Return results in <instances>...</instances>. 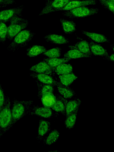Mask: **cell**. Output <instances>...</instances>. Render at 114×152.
Returning a JSON list of instances; mask_svg holds the SVG:
<instances>
[{"instance_id":"ffe728a7","label":"cell","mask_w":114,"mask_h":152,"mask_svg":"<svg viewBox=\"0 0 114 152\" xmlns=\"http://www.w3.org/2000/svg\"><path fill=\"white\" fill-rule=\"evenodd\" d=\"M81 104V101L78 99H72L66 103L65 113L67 116L73 113H76Z\"/></svg>"},{"instance_id":"f546056e","label":"cell","mask_w":114,"mask_h":152,"mask_svg":"<svg viewBox=\"0 0 114 152\" xmlns=\"http://www.w3.org/2000/svg\"><path fill=\"white\" fill-rule=\"evenodd\" d=\"M77 118V114L75 113L67 115L65 121L66 127L69 129L73 128Z\"/></svg>"},{"instance_id":"1f68e13d","label":"cell","mask_w":114,"mask_h":152,"mask_svg":"<svg viewBox=\"0 0 114 152\" xmlns=\"http://www.w3.org/2000/svg\"><path fill=\"white\" fill-rule=\"evenodd\" d=\"M100 5L106 10L114 13V1L109 0H98Z\"/></svg>"},{"instance_id":"4316f807","label":"cell","mask_w":114,"mask_h":152,"mask_svg":"<svg viewBox=\"0 0 114 152\" xmlns=\"http://www.w3.org/2000/svg\"><path fill=\"white\" fill-rule=\"evenodd\" d=\"M54 70L55 72L58 75L72 72L73 68L70 64L63 63L56 67Z\"/></svg>"},{"instance_id":"f1b7e54d","label":"cell","mask_w":114,"mask_h":152,"mask_svg":"<svg viewBox=\"0 0 114 152\" xmlns=\"http://www.w3.org/2000/svg\"><path fill=\"white\" fill-rule=\"evenodd\" d=\"M61 49L60 47L54 48L48 50L41 54L49 58L59 57L61 55Z\"/></svg>"},{"instance_id":"8992f818","label":"cell","mask_w":114,"mask_h":152,"mask_svg":"<svg viewBox=\"0 0 114 152\" xmlns=\"http://www.w3.org/2000/svg\"><path fill=\"white\" fill-rule=\"evenodd\" d=\"M72 0H45V6L39 14V16L60 11L70 1Z\"/></svg>"},{"instance_id":"7c38bea8","label":"cell","mask_w":114,"mask_h":152,"mask_svg":"<svg viewBox=\"0 0 114 152\" xmlns=\"http://www.w3.org/2000/svg\"><path fill=\"white\" fill-rule=\"evenodd\" d=\"M50 123L48 121L43 119L39 121L38 135L36 137L37 142L42 141L45 136L50 130Z\"/></svg>"},{"instance_id":"8fae6325","label":"cell","mask_w":114,"mask_h":152,"mask_svg":"<svg viewBox=\"0 0 114 152\" xmlns=\"http://www.w3.org/2000/svg\"><path fill=\"white\" fill-rule=\"evenodd\" d=\"M29 75L32 78L41 83L52 85L54 87L57 86L58 81L50 75L32 72L29 73Z\"/></svg>"},{"instance_id":"5bb4252c","label":"cell","mask_w":114,"mask_h":152,"mask_svg":"<svg viewBox=\"0 0 114 152\" xmlns=\"http://www.w3.org/2000/svg\"><path fill=\"white\" fill-rule=\"evenodd\" d=\"M62 30L67 34H71L76 31V24L72 19L61 18L60 19Z\"/></svg>"},{"instance_id":"ac0fdd59","label":"cell","mask_w":114,"mask_h":152,"mask_svg":"<svg viewBox=\"0 0 114 152\" xmlns=\"http://www.w3.org/2000/svg\"><path fill=\"white\" fill-rule=\"evenodd\" d=\"M89 45L91 53L95 56L105 57L109 56L108 53L104 48L100 45L90 40Z\"/></svg>"},{"instance_id":"277c9868","label":"cell","mask_w":114,"mask_h":152,"mask_svg":"<svg viewBox=\"0 0 114 152\" xmlns=\"http://www.w3.org/2000/svg\"><path fill=\"white\" fill-rule=\"evenodd\" d=\"M99 11L98 8L81 7L64 11L62 15L71 19L81 18L96 15Z\"/></svg>"},{"instance_id":"cb8c5ba5","label":"cell","mask_w":114,"mask_h":152,"mask_svg":"<svg viewBox=\"0 0 114 152\" xmlns=\"http://www.w3.org/2000/svg\"><path fill=\"white\" fill-rule=\"evenodd\" d=\"M42 105L51 108L56 101V97L53 93H50L42 95L40 99Z\"/></svg>"},{"instance_id":"e575fe53","label":"cell","mask_w":114,"mask_h":152,"mask_svg":"<svg viewBox=\"0 0 114 152\" xmlns=\"http://www.w3.org/2000/svg\"><path fill=\"white\" fill-rule=\"evenodd\" d=\"M114 55L113 53L110 56H107L104 57L103 59L104 60H107L108 61L112 62H114Z\"/></svg>"},{"instance_id":"52a82bcc","label":"cell","mask_w":114,"mask_h":152,"mask_svg":"<svg viewBox=\"0 0 114 152\" xmlns=\"http://www.w3.org/2000/svg\"><path fill=\"white\" fill-rule=\"evenodd\" d=\"M27 115H36L45 118H49L52 117L54 114L52 109L50 108L34 105L29 107Z\"/></svg>"},{"instance_id":"d6a6232c","label":"cell","mask_w":114,"mask_h":152,"mask_svg":"<svg viewBox=\"0 0 114 152\" xmlns=\"http://www.w3.org/2000/svg\"><path fill=\"white\" fill-rule=\"evenodd\" d=\"M5 97L4 91L2 89L1 84L0 83V110L3 105Z\"/></svg>"},{"instance_id":"5b68a950","label":"cell","mask_w":114,"mask_h":152,"mask_svg":"<svg viewBox=\"0 0 114 152\" xmlns=\"http://www.w3.org/2000/svg\"><path fill=\"white\" fill-rule=\"evenodd\" d=\"M9 22L7 38L10 41L19 32L26 28L29 23L28 20L19 16L13 17Z\"/></svg>"},{"instance_id":"d6986e66","label":"cell","mask_w":114,"mask_h":152,"mask_svg":"<svg viewBox=\"0 0 114 152\" xmlns=\"http://www.w3.org/2000/svg\"><path fill=\"white\" fill-rule=\"evenodd\" d=\"M57 86L60 95L66 99L70 98L75 94L72 89L63 85L59 81H58Z\"/></svg>"},{"instance_id":"7a4b0ae2","label":"cell","mask_w":114,"mask_h":152,"mask_svg":"<svg viewBox=\"0 0 114 152\" xmlns=\"http://www.w3.org/2000/svg\"><path fill=\"white\" fill-rule=\"evenodd\" d=\"M35 33L28 29H23L18 34L7 48L9 51L14 52L27 45Z\"/></svg>"},{"instance_id":"6da1fadb","label":"cell","mask_w":114,"mask_h":152,"mask_svg":"<svg viewBox=\"0 0 114 152\" xmlns=\"http://www.w3.org/2000/svg\"><path fill=\"white\" fill-rule=\"evenodd\" d=\"M11 106L12 119L9 129H11L18 121L27 115V111L33 104L32 100H19L14 98Z\"/></svg>"},{"instance_id":"9c48e42d","label":"cell","mask_w":114,"mask_h":152,"mask_svg":"<svg viewBox=\"0 0 114 152\" xmlns=\"http://www.w3.org/2000/svg\"><path fill=\"white\" fill-rule=\"evenodd\" d=\"M29 70L32 72L47 74L52 77L55 75L54 70L44 61L31 66Z\"/></svg>"},{"instance_id":"9a60e30c","label":"cell","mask_w":114,"mask_h":152,"mask_svg":"<svg viewBox=\"0 0 114 152\" xmlns=\"http://www.w3.org/2000/svg\"><path fill=\"white\" fill-rule=\"evenodd\" d=\"M69 48L71 49H76L81 52L92 56L89 43L86 40H82L77 42L74 45L68 46Z\"/></svg>"},{"instance_id":"ba28073f","label":"cell","mask_w":114,"mask_h":152,"mask_svg":"<svg viewBox=\"0 0 114 152\" xmlns=\"http://www.w3.org/2000/svg\"><path fill=\"white\" fill-rule=\"evenodd\" d=\"M24 7L23 5H21L1 11L0 12V21L5 23L15 17H21Z\"/></svg>"},{"instance_id":"e0dca14e","label":"cell","mask_w":114,"mask_h":152,"mask_svg":"<svg viewBox=\"0 0 114 152\" xmlns=\"http://www.w3.org/2000/svg\"><path fill=\"white\" fill-rule=\"evenodd\" d=\"M82 33L87 36L88 39L98 43L109 42L110 40L103 34L96 33L91 32L82 30Z\"/></svg>"},{"instance_id":"d590c367","label":"cell","mask_w":114,"mask_h":152,"mask_svg":"<svg viewBox=\"0 0 114 152\" xmlns=\"http://www.w3.org/2000/svg\"><path fill=\"white\" fill-rule=\"evenodd\" d=\"M110 47H111V48L113 49V51H114V44H113L110 45Z\"/></svg>"},{"instance_id":"7402d4cb","label":"cell","mask_w":114,"mask_h":152,"mask_svg":"<svg viewBox=\"0 0 114 152\" xmlns=\"http://www.w3.org/2000/svg\"><path fill=\"white\" fill-rule=\"evenodd\" d=\"M46 48L43 46L34 45L26 49V55L30 57L36 56L46 51Z\"/></svg>"},{"instance_id":"603a6c76","label":"cell","mask_w":114,"mask_h":152,"mask_svg":"<svg viewBox=\"0 0 114 152\" xmlns=\"http://www.w3.org/2000/svg\"><path fill=\"white\" fill-rule=\"evenodd\" d=\"M71 59L65 57L63 58L58 57L45 58L43 61L47 63L51 68L54 70L55 68L58 66L62 63L68 62Z\"/></svg>"},{"instance_id":"836d02e7","label":"cell","mask_w":114,"mask_h":152,"mask_svg":"<svg viewBox=\"0 0 114 152\" xmlns=\"http://www.w3.org/2000/svg\"><path fill=\"white\" fill-rule=\"evenodd\" d=\"M15 2L14 0H0V6L5 7L6 6L12 4Z\"/></svg>"},{"instance_id":"44dd1931","label":"cell","mask_w":114,"mask_h":152,"mask_svg":"<svg viewBox=\"0 0 114 152\" xmlns=\"http://www.w3.org/2000/svg\"><path fill=\"white\" fill-rule=\"evenodd\" d=\"M38 88L37 96L39 99L45 94L53 93L54 87L50 85L45 84L36 80Z\"/></svg>"},{"instance_id":"4dcf8cb0","label":"cell","mask_w":114,"mask_h":152,"mask_svg":"<svg viewBox=\"0 0 114 152\" xmlns=\"http://www.w3.org/2000/svg\"><path fill=\"white\" fill-rule=\"evenodd\" d=\"M7 26L5 23L0 21V43L4 44L7 38Z\"/></svg>"},{"instance_id":"30bf717a","label":"cell","mask_w":114,"mask_h":152,"mask_svg":"<svg viewBox=\"0 0 114 152\" xmlns=\"http://www.w3.org/2000/svg\"><path fill=\"white\" fill-rule=\"evenodd\" d=\"M97 0H72L69 2L61 10L66 11L74 8L96 4Z\"/></svg>"},{"instance_id":"8d00e7d4","label":"cell","mask_w":114,"mask_h":152,"mask_svg":"<svg viewBox=\"0 0 114 152\" xmlns=\"http://www.w3.org/2000/svg\"><path fill=\"white\" fill-rule=\"evenodd\" d=\"M111 1H114V0H109Z\"/></svg>"},{"instance_id":"d4e9b609","label":"cell","mask_w":114,"mask_h":152,"mask_svg":"<svg viewBox=\"0 0 114 152\" xmlns=\"http://www.w3.org/2000/svg\"><path fill=\"white\" fill-rule=\"evenodd\" d=\"M59 135V132L57 129L53 130L43 138V145H50L54 143L57 140Z\"/></svg>"},{"instance_id":"3957f363","label":"cell","mask_w":114,"mask_h":152,"mask_svg":"<svg viewBox=\"0 0 114 152\" xmlns=\"http://www.w3.org/2000/svg\"><path fill=\"white\" fill-rule=\"evenodd\" d=\"M11 119L10 99L6 96L3 105L0 110V137L10 130Z\"/></svg>"},{"instance_id":"83f0119b","label":"cell","mask_w":114,"mask_h":152,"mask_svg":"<svg viewBox=\"0 0 114 152\" xmlns=\"http://www.w3.org/2000/svg\"><path fill=\"white\" fill-rule=\"evenodd\" d=\"M64 57L70 59H77L82 58H90L91 56L84 54L78 50L71 49L66 52L64 55Z\"/></svg>"},{"instance_id":"2e32d148","label":"cell","mask_w":114,"mask_h":152,"mask_svg":"<svg viewBox=\"0 0 114 152\" xmlns=\"http://www.w3.org/2000/svg\"><path fill=\"white\" fill-rule=\"evenodd\" d=\"M55 95L56 101L51 108L56 112L64 113H65V107L67 101L60 95L56 94Z\"/></svg>"},{"instance_id":"484cf974","label":"cell","mask_w":114,"mask_h":152,"mask_svg":"<svg viewBox=\"0 0 114 152\" xmlns=\"http://www.w3.org/2000/svg\"><path fill=\"white\" fill-rule=\"evenodd\" d=\"M59 81L63 85L68 86L77 78V77L72 72L58 75Z\"/></svg>"},{"instance_id":"4fadbf2b","label":"cell","mask_w":114,"mask_h":152,"mask_svg":"<svg viewBox=\"0 0 114 152\" xmlns=\"http://www.w3.org/2000/svg\"><path fill=\"white\" fill-rule=\"evenodd\" d=\"M44 38L47 42L55 45L65 44L70 42L68 39L61 34H50Z\"/></svg>"},{"instance_id":"74e56055","label":"cell","mask_w":114,"mask_h":152,"mask_svg":"<svg viewBox=\"0 0 114 152\" xmlns=\"http://www.w3.org/2000/svg\"><path fill=\"white\" fill-rule=\"evenodd\" d=\"M1 7H2V6H0V8Z\"/></svg>"}]
</instances>
